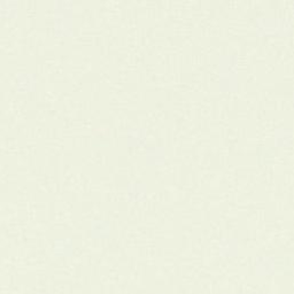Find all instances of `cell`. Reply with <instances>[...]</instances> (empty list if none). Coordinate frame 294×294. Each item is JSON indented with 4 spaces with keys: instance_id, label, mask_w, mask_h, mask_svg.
<instances>
[{
    "instance_id": "cell-1",
    "label": "cell",
    "mask_w": 294,
    "mask_h": 294,
    "mask_svg": "<svg viewBox=\"0 0 294 294\" xmlns=\"http://www.w3.org/2000/svg\"><path fill=\"white\" fill-rule=\"evenodd\" d=\"M54 31L60 37H69L74 33V7L70 2H56L53 10Z\"/></svg>"
},
{
    "instance_id": "cell-2",
    "label": "cell",
    "mask_w": 294,
    "mask_h": 294,
    "mask_svg": "<svg viewBox=\"0 0 294 294\" xmlns=\"http://www.w3.org/2000/svg\"><path fill=\"white\" fill-rule=\"evenodd\" d=\"M16 87L22 92H34L37 87V79L33 72H20L17 74L16 78Z\"/></svg>"
},
{
    "instance_id": "cell-3",
    "label": "cell",
    "mask_w": 294,
    "mask_h": 294,
    "mask_svg": "<svg viewBox=\"0 0 294 294\" xmlns=\"http://www.w3.org/2000/svg\"><path fill=\"white\" fill-rule=\"evenodd\" d=\"M126 194H128L130 200L132 201L143 200L147 194V185L142 182L130 183L128 190H126Z\"/></svg>"
},
{
    "instance_id": "cell-4",
    "label": "cell",
    "mask_w": 294,
    "mask_h": 294,
    "mask_svg": "<svg viewBox=\"0 0 294 294\" xmlns=\"http://www.w3.org/2000/svg\"><path fill=\"white\" fill-rule=\"evenodd\" d=\"M146 142V130L143 128L131 129L126 135V143L130 147H139Z\"/></svg>"
},
{
    "instance_id": "cell-5",
    "label": "cell",
    "mask_w": 294,
    "mask_h": 294,
    "mask_svg": "<svg viewBox=\"0 0 294 294\" xmlns=\"http://www.w3.org/2000/svg\"><path fill=\"white\" fill-rule=\"evenodd\" d=\"M19 13L17 2H2L0 3V15L5 17H15Z\"/></svg>"
},
{
    "instance_id": "cell-6",
    "label": "cell",
    "mask_w": 294,
    "mask_h": 294,
    "mask_svg": "<svg viewBox=\"0 0 294 294\" xmlns=\"http://www.w3.org/2000/svg\"><path fill=\"white\" fill-rule=\"evenodd\" d=\"M145 159H146L147 165H157L164 159V151L159 146L148 148V150H146Z\"/></svg>"
}]
</instances>
